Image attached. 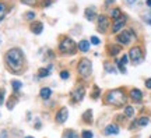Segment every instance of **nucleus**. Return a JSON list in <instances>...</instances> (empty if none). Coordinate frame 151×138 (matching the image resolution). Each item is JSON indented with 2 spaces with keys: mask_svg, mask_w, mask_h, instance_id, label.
<instances>
[{
  "mask_svg": "<svg viewBox=\"0 0 151 138\" xmlns=\"http://www.w3.org/2000/svg\"><path fill=\"white\" fill-rule=\"evenodd\" d=\"M6 64L14 74H20V71L22 70V66H24V53H22L21 49H10L6 53Z\"/></svg>",
  "mask_w": 151,
  "mask_h": 138,
  "instance_id": "nucleus-1",
  "label": "nucleus"
},
{
  "mask_svg": "<svg viewBox=\"0 0 151 138\" xmlns=\"http://www.w3.org/2000/svg\"><path fill=\"white\" fill-rule=\"evenodd\" d=\"M106 102L113 106H122L126 102V95L123 89H112L106 95Z\"/></svg>",
  "mask_w": 151,
  "mask_h": 138,
  "instance_id": "nucleus-2",
  "label": "nucleus"
},
{
  "mask_svg": "<svg viewBox=\"0 0 151 138\" xmlns=\"http://www.w3.org/2000/svg\"><path fill=\"white\" fill-rule=\"evenodd\" d=\"M59 49L63 54H74L76 49H77V45L70 38H63L62 42L59 43Z\"/></svg>",
  "mask_w": 151,
  "mask_h": 138,
  "instance_id": "nucleus-3",
  "label": "nucleus"
},
{
  "mask_svg": "<svg viewBox=\"0 0 151 138\" xmlns=\"http://www.w3.org/2000/svg\"><path fill=\"white\" fill-rule=\"evenodd\" d=\"M77 71H78V74H80L81 77L88 78L92 73V63L90 60H87V59H83V60H80V63H78Z\"/></svg>",
  "mask_w": 151,
  "mask_h": 138,
  "instance_id": "nucleus-4",
  "label": "nucleus"
},
{
  "mask_svg": "<svg viewBox=\"0 0 151 138\" xmlns=\"http://www.w3.org/2000/svg\"><path fill=\"white\" fill-rule=\"evenodd\" d=\"M136 39V34L133 29H126L123 31L122 34H119L118 38H116V41L118 43H122V45H129L132 41H134Z\"/></svg>",
  "mask_w": 151,
  "mask_h": 138,
  "instance_id": "nucleus-5",
  "label": "nucleus"
},
{
  "mask_svg": "<svg viewBox=\"0 0 151 138\" xmlns=\"http://www.w3.org/2000/svg\"><path fill=\"white\" fill-rule=\"evenodd\" d=\"M127 57H130V60H132L134 64L141 63V61H143V53H141V49L140 48H132Z\"/></svg>",
  "mask_w": 151,
  "mask_h": 138,
  "instance_id": "nucleus-6",
  "label": "nucleus"
},
{
  "mask_svg": "<svg viewBox=\"0 0 151 138\" xmlns=\"http://www.w3.org/2000/svg\"><path fill=\"white\" fill-rule=\"evenodd\" d=\"M126 21H127V17L124 16V14H123V16H120L119 18H116V20H115V22H113V27H112V32H113V34H116L118 31H120V29L124 27Z\"/></svg>",
  "mask_w": 151,
  "mask_h": 138,
  "instance_id": "nucleus-7",
  "label": "nucleus"
},
{
  "mask_svg": "<svg viewBox=\"0 0 151 138\" xmlns=\"http://www.w3.org/2000/svg\"><path fill=\"white\" fill-rule=\"evenodd\" d=\"M109 27V20L105 16H98V31L99 32H106Z\"/></svg>",
  "mask_w": 151,
  "mask_h": 138,
  "instance_id": "nucleus-8",
  "label": "nucleus"
},
{
  "mask_svg": "<svg viewBox=\"0 0 151 138\" xmlns=\"http://www.w3.org/2000/svg\"><path fill=\"white\" fill-rule=\"evenodd\" d=\"M84 95H86V89H84V87H77V88L73 91V94H71L73 101L74 102H81L83 101V98H84Z\"/></svg>",
  "mask_w": 151,
  "mask_h": 138,
  "instance_id": "nucleus-9",
  "label": "nucleus"
},
{
  "mask_svg": "<svg viewBox=\"0 0 151 138\" xmlns=\"http://www.w3.org/2000/svg\"><path fill=\"white\" fill-rule=\"evenodd\" d=\"M67 116H69L67 109H66V107H62V109H59V112L56 113V122L62 124V123H65L66 120H67Z\"/></svg>",
  "mask_w": 151,
  "mask_h": 138,
  "instance_id": "nucleus-10",
  "label": "nucleus"
},
{
  "mask_svg": "<svg viewBox=\"0 0 151 138\" xmlns=\"http://www.w3.org/2000/svg\"><path fill=\"white\" fill-rule=\"evenodd\" d=\"M84 16L87 17V20H88V21H92V20L97 17V9H95L94 6L87 7L86 10H84Z\"/></svg>",
  "mask_w": 151,
  "mask_h": 138,
  "instance_id": "nucleus-11",
  "label": "nucleus"
},
{
  "mask_svg": "<svg viewBox=\"0 0 151 138\" xmlns=\"http://www.w3.org/2000/svg\"><path fill=\"white\" fill-rule=\"evenodd\" d=\"M104 134H105V135H116V134H119V127L115 126V124H109V126L105 127Z\"/></svg>",
  "mask_w": 151,
  "mask_h": 138,
  "instance_id": "nucleus-12",
  "label": "nucleus"
},
{
  "mask_svg": "<svg viewBox=\"0 0 151 138\" xmlns=\"http://www.w3.org/2000/svg\"><path fill=\"white\" fill-rule=\"evenodd\" d=\"M130 98H132L134 102H140L141 99H143V92H141L140 89L134 88V89L130 91Z\"/></svg>",
  "mask_w": 151,
  "mask_h": 138,
  "instance_id": "nucleus-13",
  "label": "nucleus"
},
{
  "mask_svg": "<svg viewBox=\"0 0 151 138\" xmlns=\"http://www.w3.org/2000/svg\"><path fill=\"white\" fill-rule=\"evenodd\" d=\"M31 31H32V34H35V35H39L41 32L43 31V25L42 22H32L31 24Z\"/></svg>",
  "mask_w": 151,
  "mask_h": 138,
  "instance_id": "nucleus-14",
  "label": "nucleus"
},
{
  "mask_svg": "<svg viewBox=\"0 0 151 138\" xmlns=\"http://www.w3.org/2000/svg\"><path fill=\"white\" fill-rule=\"evenodd\" d=\"M127 63H129V61H127V56H126V54H124V56L120 59V60H116V64H118L119 70H120L123 74L126 73V67H124V66H126Z\"/></svg>",
  "mask_w": 151,
  "mask_h": 138,
  "instance_id": "nucleus-15",
  "label": "nucleus"
},
{
  "mask_svg": "<svg viewBox=\"0 0 151 138\" xmlns=\"http://www.w3.org/2000/svg\"><path fill=\"white\" fill-rule=\"evenodd\" d=\"M150 123V120H148V117H140L137 122L132 123V126H130V128H134L136 126H140V127H144V126H147Z\"/></svg>",
  "mask_w": 151,
  "mask_h": 138,
  "instance_id": "nucleus-16",
  "label": "nucleus"
},
{
  "mask_svg": "<svg viewBox=\"0 0 151 138\" xmlns=\"http://www.w3.org/2000/svg\"><path fill=\"white\" fill-rule=\"evenodd\" d=\"M39 95H41V98H42V99H45V101H46V99H49V98H50V95H52V89L45 87V88H42V89L39 91Z\"/></svg>",
  "mask_w": 151,
  "mask_h": 138,
  "instance_id": "nucleus-17",
  "label": "nucleus"
},
{
  "mask_svg": "<svg viewBox=\"0 0 151 138\" xmlns=\"http://www.w3.org/2000/svg\"><path fill=\"white\" fill-rule=\"evenodd\" d=\"M78 49H80V52H88L90 50V42L88 41H86V39H83V41H80L78 42Z\"/></svg>",
  "mask_w": 151,
  "mask_h": 138,
  "instance_id": "nucleus-18",
  "label": "nucleus"
},
{
  "mask_svg": "<svg viewBox=\"0 0 151 138\" xmlns=\"http://www.w3.org/2000/svg\"><path fill=\"white\" fill-rule=\"evenodd\" d=\"M108 53L111 54V56H116V54L120 52V46L119 45H109L108 46Z\"/></svg>",
  "mask_w": 151,
  "mask_h": 138,
  "instance_id": "nucleus-19",
  "label": "nucleus"
},
{
  "mask_svg": "<svg viewBox=\"0 0 151 138\" xmlns=\"http://www.w3.org/2000/svg\"><path fill=\"white\" fill-rule=\"evenodd\" d=\"M62 138H78V134L76 133L74 130H66Z\"/></svg>",
  "mask_w": 151,
  "mask_h": 138,
  "instance_id": "nucleus-20",
  "label": "nucleus"
},
{
  "mask_svg": "<svg viewBox=\"0 0 151 138\" xmlns=\"http://www.w3.org/2000/svg\"><path fill=\"white\" fill-rule=\"evenodd\" d=\"M133 114H134V109L132 106H126L124 107V117H133Z\"/></svg>",
  "mask_w": 151,
  "mask_h": 138,
  "instance_id": "nucleus-21",
  "label": "nucleus"
},
{
  "mask_svg": "<svg viewBox=\"0 0 151 138\" xmlns=\"http://www.w3.org/2000/svg\"><path fill=\"white\" fill-rule=\"evenodd\" d=\"M50 74V70L49 69H39L38 70V75L41 77V78H45V77H48Z\"/></svg>",
  "mask_w": 151,
  "mask_h": 138,
  "instance_id": "nucleus-22",
  "label": "nucleus"
},
{
  "mask_svg": "<svg viewBox=\"0 0 151 138\" xmlns=\"http://www.w3.org/2000/svg\"><path fill=\"white\" fill-rule=\"evenodd\" d=\"M6 11H7V7H6V4H4V3H1V1H0V21H1V20L4 18Z\"/></svg>",
  "mask_w": 151,
  "mask_h": 138,
  "instance_id": "nucleus-23",
  "label": "nucleus"
},
{
  "mask_svg": "<svg viewBox=\"0 0 151 138\" xmlns=\"http://www.w3.org/2000/svg\"><path fill=\"white\" fill-rule=\"evenodd\" d=\"M11 85H13V89H14V92H17V91H20V89H21L22 82H21V81H17V80H14V81H13V82H11Z\"/></svg>",
  "mask_w": 151,
  "mask_h": 138,
  "instance_id": "nucleus-24",
  "label": "nucleus"
},
{
  "mask_svg": "<svg viewBox=\"0 0 151 138\" xmlns=\"http://www.w3.org/2000/svg\"><path fill=\"white\" fill-rule=\"evenodd\" d=\"M143 21L147 22L148 25H151V10H150V11H147V13H144V14H143Z\"/></svg>",
  "mask_w": 151,
  "mask_h": 138,
  "instance_id": "nucleus-25",
  "label": "nucleus"
},
{
  "mask_svg": "<svg viewBox=\"0 0 151 138\" xmlns=\"http://www.w3.org/2000/svg\"><path fill=\"white\" fill-rule=\"evenodd\" d=\"M111 16H112L113 20H116V18H119V17L122 16V13H120V10H119V9H113L112 13H111Z\"/></svg>",
  "mask_w": 151,
  "mask_h": 138,
  "instance_id": "nucleus-26",
  "label": "nucleus"
},
{
  "mask_svg": "<svg viewBox=\"0 0 151 138\" xmlns=\"http://www.w3.org/2000/svg\"><path fill=\"white\" fill-rule=\"evenodd\" d=\"M84 119L87 117V123H92V110H87V113H84Z\"/></svg>",
  "mask_w": 151,
  "mask_h": 138,
  "instance_id": "nucleus-27",
  "label": "nucleus"
},
{
  "mask_svg": "<svg viewBox=\"0 0 151 138\" xmlns=\"http://www.w3.org/2000/svg\"><path fill=\"white\" fill-rule=\"evenodd\" d=\"M16 102H17V98H14V96H13L10 101H9V103H7V107H9V109L11 110V109L14 107V105H16Z\"/></svg>",
  "mask_w": 151,
  "mask_h": 138,
  "instance_id": "nucleus-28",
  "label": "nucleus"
},
{
  "mask_svg": "<svg viewBox=\"0 0 151 138\" xmlns=\"http://www.w3.org/2000/svg\"><path fill=\"white\" fill-rule=\"evenodd\" d=\"M81 135H83V138H92L94 137V134H92L91 131H88V130H84Z\"/></svg>",
  "mask_w": 151,
  "mask_h": 138,
  "instance_id": "nucleus-29",
  "label": "nucleus"
},
{
  "mask_svg": "<svg viewBox=\"0 0 151 138\" xmlns=\"http://www.w3.org/2000/svg\"><path fill=\"white\" fill-rule=\"evenodd\" d=\"M37 1L38 0H21V3H24V4H27V6H35Z\"/></svg>",
  "mask_w": 151,
  "mask_h": 138,
  "instance_id": "nucleus-30",
  "label": "nucleus"
},
{
  "mask_svg": "<svg viewBox=\"0 0 151 138\" xmlns=\"http://www.w3.org/2000/svg\"><path fill=\"white\" fill-rule=\"evenodd\" d=\"M69 77H70V74H69V71H66V70H63V71L60 73V78H62V80H67Z\"/></svg>",
  "mask_w": 151,
  "mask_h": 138,
  "instance_id": "nucleus-31",
  "label": "nucleus"
},
{
  "mask_svg": "<svg viewBox=\"0 0 151 138\" xmlns=\"http://www.w3.org/2000/svg\"><path fill=\"white\" fill-rule=\"evenodd\" d=\"M99 94H101V89L95 87V88H94V92H92V98H94V99H95V98H99Z\"/></svg>",
  "mask_w": 151,
  "mask_h": 138,
  "instance_id": "nucleus-32",
  "label": "nucleus"
},
{
  "mask_svg": "<svg viewBox=\"0 0 151 138\" xmlns=\"http://www.w3.org/2000/svg\"><path fill=\"white\" fill-rule=\"evenodd\" d=\"M25 18H27V20H34V18H35V13H34V11L25 13Z\"/></svg>",
  "mask_w": 151,
  "mask_h": 138,
  "instance_id": "nucleus-33",
  "label": "nucleus"
},
{
  "mask_svg": "<svg viewBox=\"0 0 151 138\" xmlns=\"http://www.w3.org/2000/svg\"><path fill=\"white\" fill-rule=\"evenodd\" d=\"M91 43L92 45H99L101 41H99V38L98 36H91Z\"/></svg>",
  "mask_w": 151,
  "mask_h": 138,
  "instance_id": "nucleus-34",
  "label": "nucleus"
},
{
  "mask_svg": "<svg viewBox=\"0 0 151 138\" xmlns=\"http://www.w3.org/2000/svg\"><path fill=\"white\" fill-rule=\"evenodd\" d=\"M105 69H106V71H111L112 74H115V73H116V70L113 69L112 66H109V64H105Z\"/></svg>",
  "mask_w": 151,
  "mask_h": 138,
  "instance_id": "nucleus-35",
  "label": "nucleus"
},
{
  "mask_svg": "<svg viewBox=\"0 0 151 138\" xmlns=\"http://www.w3.org/2000/svg\"><path fill=\"white\" fill-rule=\"evenodd\" d=\"M3 101H4V89H0V106L3 105Z\"/></svg>",
  "mask_w": 151,
  "mask_h": 138,
  "instance_id": "nucleus-36",
  "label": "nucleus"
},
{
  "mask_svg": "<svg viewBox=\"0 0 151 138\" xmlns=\"http://www.w3.org/2000/svg\"><path fill=\"white\" fill-rule=\"evenodd\" d=\"M146 87L148 88V89H151V78H148V80H146Z\"/></svg>",
  "mask_w": 151,
  "mask_h": 138,
  "instance_id": "nucleus-37",
  "label": "nucleus"
},
{
  "mask_svg": "<svg viewBox=\"0 0 151 138\" xmlns=\"http://www.w3.org/2000/svg\"><path fill=\"white\" fill-rule=\"evenodd\" d=\"M50 4H52V0H45V3H43V6H45V7H49Z\"/></svg>",
  "mask_w": 151,
  "mask_h": 138,
  "instance_id": "nucleus-38",
  "label": "nucleus"
},
{
  "mask_svg": "<svg viewBox=\"0 0 151 138\" xmlns=\"http://www.w3.org/2000/svg\"><path fill=\"white\" fill-rule=\"evenodd\" d=\"M0 138H7V131H1V134H0Z\"/></svg>",
  "mask_w": 151,
  "mask_h": 138,
  "instance_id": "nucleus-39",
  "label": "nucleus"
},
{
  "mask_svg": "<svg viewBox=\"0 0 151 138\" xmlns=\"http://www.w3.org/2000/svg\"><path fill=\"white\" fill-rule=\"evenodd\" d=\"M124 1H126L127 4H133V3H134L136 0H124Z\"/></svg>",
  "mask_w": 151,
  "mask_h": 138,
  "instance_id": "nucleus-40",
  "label": "nucleus"
},
{
  "mask_svg": "<svg viewBox=\"0 0 151 138\" xmlns=\"http://www.w3.org/2000/svg\"><path fill=\"white\" fill-rule=\"evenodd\" d=\"M39 127H41V123L37 122V123H35V128H37V130H39Z\"/></svg>",
  "mask_w": 151,
  "mask_h": 138,
  "instance_id": "nucleus-41",
  "label": "nucleus"
},
{
  "mask_svg": "<svg viewBox=\"0 0 151 138\" xmlns=\"http://www.w3.org/2000/svg\"><path fill=\"white\" fill-rule=\"evenodd\" d=\"M147 6H148V7L151 9V0H147Z\"/></svg>",
  "mask_w": 151,
  "mask_h": 138,
  "instance_id": "nucleus-42",
  "label": "nucleus"
},
{
  "mask_svg": "<svg viewBox=\"0 0 151 138\" xmlns=\"http://www.w3.org/2000/svg\"><path fill=\"white\" fill-rule=\"evenodd\" d=\"M109 3H113V0H106V4H109Z\"/></svg>",
  "mask_w": 151,
  "mask_h": 138,
  "instance_id": "nucleus-43",
  "label": "nucleus"
},
{
  "mask_svg": "<svg viewBox=\"0 0 151 138\" xmlns=\"http://www.w3.org/2000/svg\"><path fill=\"white\" fill-rule=\"evenodd\" d=\"M25 138H34V137H25Z\"/></svg>",
  "mask_w": 151,
  "mask_h": 138,
  "instance_id": "nucleus-44",
  "label": "nucleus"
}]
</instances>
